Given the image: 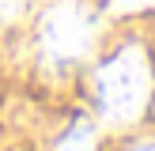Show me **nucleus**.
I'll return each mask as SVG.
<instances>
[{
    "label": "nucleus",
    "mask_w": 155,
    "mask_h": 151,
    "mask_svg": "<svg viewBox=\"0 0 155 151\" xmlns=\"http://www.w3.org/2000/svg\"><path fill=\"white\" fill-rule=\"evenodd\" d=\"M91 98L102 125H133L151 98V64L140 45L117 49L91 79Z\"/></svg>",
    "instance_id": "1"
},
{
    "label": "nucleus",
    "mask_w": 155,
    "mask_h": 151,
    "mask_svg": "<svg viewBox=\"0 0 155 151\" xmlns=\"http://www.w3.org/2000/svg\"><path fill=\"white\" fill-rule=\"evenodd\" d=\"M95 45V15L83 0H57L38 23V60L45 76H68Z\"/></svg>",
    "instance_id": "2"
},
{
    "label": "nucleus",
    "mask_w": 155,
    "mask_h": 151,
    "mask_svg": "<svg viewBox=\"0 0 155 151\" xmlns=\"http://www.w3.org/2000/svg\"><path fill=\"white\" fill-rule=\"evenodd\" d=\"M53 151H95V132H91V125L76 121V125L57 140V147H53Z\"/></svg>",
    "instance_id": "3"
},
{
    "label": "nucleus",
    "mask_w": 155,
    "mask_h": 151,
    "mask_svg": "<svg viewBox=\"0 0 155 151\" xmlns=\"http://www.w3.org/2000/svg\"><path fill=\"white\" fill-rule=\"evenodd\" d=\"M30 4H34V0H0V27H8V23H19L23 15L30 11Z\"/></svg>",
    "instance_id": "4"
},
{
    "label": "nucleus",
    "mask_w": 155,
    "mask_h": 151,
    "mask_svg": "<svg viewBox=\"0 0 155 151\" xmlns=\"http://www.w3.org/2000/svg\"><path fill=\"white\" fill-rule=\"evenodd\" d=\"M129 151H155V140H148V143H136V147H129Z\"/></svg>",
    "instance_id": "5"
}]
</instances>
